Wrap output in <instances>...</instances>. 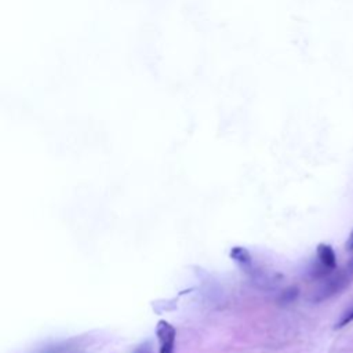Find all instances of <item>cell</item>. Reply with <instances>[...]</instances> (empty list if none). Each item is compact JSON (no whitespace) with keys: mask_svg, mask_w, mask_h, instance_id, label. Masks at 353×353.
<instances>
[{"mask_svg":"<svg viewBox=\"0 0 353 353\" xmlns=\"http://www.w3.org/2000/svg\"><path fill=\"white\" fill-rule=\"evenodd\" d=\"M156 334H158V339H159V345H160L159 353H173L174 342H175L174 327L169 321L160 320L158 323Z\"/></svg>","mask_w":353,"mask_h":353,"instance_id":"obj_1","label":"cell"},{"mask_svg":"<svg viewBox=\"0 0 353 353\" xmlns=\"http://www.w3.org/2000/svg\"><path fill=\"white\" fill-rule=\"evenodd\" d=\"M317 260L326 272H331L337 268V256L332 247L328 245L317 246Z\"/></svg>","mask_w":353,"mask_h":353,"instance_id":"obj_2","label":"cell"},{"mask_svg":"<svg viewBox=\"0 0 353 353\" xmlns=\"http://www.w3.org/2000/svg\"><path fill=\"white\" fill-rule=\"evenodd\" d=\"M230 258L241 264H249L252 260V256L245 247H233L230 250Z\"/></svg>","mask_w":353,"mask_h":353,"instance_id":"obj_3","label":"cell"},{"mask_svg":"<svg viewBox=\"0 0 353 353\" xmlns=\"http://www.w3.org/2000/svg\"><path fill=\"white\" fill-rule=\"evenodd\" d=\"M353 321V305L341 316V319L338 320V323L335 324V328H342L345 326H348L349 323Z\"/></svg>","mask_w":353,"mask_h":353,"instance_id":"obj_4","label":"cell"},{"mask_svg":"<svg viewBox=\"0 0 353 353\" xmlns=\"http://www.w3.org/2000/svg\"><path fill=\"white\" fill-rule=\"evenodd\" d=\"M346 250L353 252V230H352V233H350V236L348 238V242H346Z\"/></svg>","mask_w":353,"mask_h":353,"instance_id":"obj_5","label":"cell"}]
</instances>
